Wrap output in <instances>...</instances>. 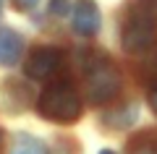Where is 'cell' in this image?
Returning <instances> with one entry per match:
<instances>
[{
  "label": "cell",
  "instance_id": "8992f818",
  "mask_svg": "<svg viewBox=\"0 0 157 154\" xmlns=\"http://www.w3.org/2000/svg\"><path fill=\"white\" fill-rule=\"evenodd\" d=\"M24 52V39L13 29H0V66H16Z\"/></svg>",
  "mask_w": 157,
  "mask_h": 154
},
{
  "label": "cell",
  "instance_id": "3957f363",
  "mask_svg": "<svg viewBox=\"0 0 157 154\" xmlns=\"http://www.w3.org/2000/svg\"><path fill=\"white\" fill-rule=\"evenodd\" d=\"M152 39H155L152 13L144 6H134L123 21V34H121L123 50L126 52H144V50H149Z\"/></svg>",
  "mask_w": 157,
  "mask_h": 154
},
{
  "label": "cell",
  "instance_id": "277c9868",
  "mask_svg": "<svg viewBox=\"0 0 157 154\" xmlns=\"http://www.w3.org/2000/svg\"><path fill=\"white\" fill-rule=\"evenodd\" d=\"M63 52L58 47H37L26 58V76L29 78H50L60 71Z\"/></svg>",
  "mask_w": 157,
  "mask_h": 154
},
{
  "label": "cell",
  "instance_id": "4fadbf2b",
  "mask_svg": "<svg viewBox=\"0 0 157 154\" xmlns=\"http://www.w3.org/2000/svg\"><path fill=\"white\" fill-rule=\"evenodd\" d=\"M0 144H3V133H0Z\"/></svg>",
  "mask_w": 157,
  "mask_h": 154
},
{
  "label": "cell",
  "instance_id": "7a4b0ae2",
  "mask_svg": "<svg viewBox=\"0 0 157 154\" xmlns=\"http://www.w3.org/2000/svg\"><path fill=\"white\" fill-rule=\"evenodd\" d=\"M39 115L52 123H76L81 115V99L68 81H55L42 92L37 102Z\"/></svg>",
  "mask_w": 157,
  "mask_h": 154
},
{
  "label": "cell",
  "instance_id": "7c38bea8",
  "mask_svg": "<svg viewBox=\"0 0 157 154\" xmlns=\"http://www.w3.org/2000/svg\"><path fill=\"white\" fill-rule=\"evenodd\" d=\"M100 154H113V152H107V149H105V152H100Z\"/></svg>",
  "mask_w": 157,
  "mask_h": 154
},
{
  "label": "cell",
  "instance_id": "30bf717a",
  "mask_svg": "<svg viewBox=\"0 0 157 154\" xmlns=\"http://www.w3.org/2000/svg\"><path fill=\"white\" fill-rule=\"evenodd\" d=\"M149 107H152V110L157 112V86H155V89L149 92Z\"/></svg>",
  "mask_w": 157,
  "mask_h": 154
},
{
  "label": "cell",
  "instance_id": "8fae6325",
  "mask_svg": "<svg viewBox=\"0 0 157 154\" xmlns=\"http://www.w3.org/2000/svg\"><path fill=\"white\" fill-rule=\"evenodd\" d=\"M52 11H55V13H63V0H52Z\"/></svg>",
  "mask_w": 157,
  "mask_h": 154
},
{
  "label": "cell",
  "instance_id": "6da1fadb",
  "mask_svg": "<svg viewBox=\"0 0 157 154\" xmlns=\"http://www.w3.org/2000/svg\"><path fill=\"white\" fill-rule=\"evenodd\" d=\"M84 81H86V97H89L92 105L110 102L121 92V73H118V68L100 52H92L86 58Z\"/></svg>",
  "mask_w": 157,
  "mask_h": 154
},
{
  "label": "cell",
  "instance_id": "5b68a950",
  "mask_svg": "<svg viewBox=\"0 0 157 154\" xmlns=\"http://www.w3.org/2000/svg\"><path fill=\"white\" fill-rule=\"evenodd\" d=\"M100 8H97L94 0H78L73 6V16H71V24L78 34L84 37H92V34L100 32Z\"/></svg>",
  "mask_w": 157,
  "mask_h": 154
},
{
  "label": "cell",
  "instance_id": "ba28073f",
  "mask_svg": "<svg viewBox=\"0 0 157 154\" xmlns=\"http://www.w3.org/2000/svg\"><path fill=\"white\" fill-rule=\"evenodd\" d=\"M131 154H157V133H141L134 144H128Z\"/></svg>",
  "mask_w": 157,
  "mask_h": 154
},
{
  "label": "cell",
  "instance_id": "9c48e42d",
  "mask_svg": "<svg viewBox=\"0 0 157 154\" xmlns=\"http://www.w3.org/2000/svg\"><path fill=\"white\" fill-rule=\"evenodd\" d=\"M37 3H39V0H13V6H16L18 11H32Z\"/></svg>",
  "mask_w": 157,
  "mask_h": 154
},
{
  "label": "cell",
  "instance_id": "52a82bcc",
  "mask_svg": "<svg viewBox=\"0 0 157 154\" xmlns=\"http://www.w3.org/2000/svg\"><path fill=\"white\" fill-rule=\"evenodd\" d=\"M11 154H47V146L39 141L37 136L21 133V136H16V141H13Z\"/></svg>",
  "mask_w": 157,
  "mask_h": 154
}]
</instances>
